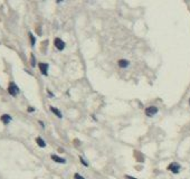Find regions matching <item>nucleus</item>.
I'll use <instances>...</instances> for the list:
<instances>
[{"label":"nucleus","instance_id":"9b49d317","mask_svg":"<svg viewBox=\"0 0 190 179\" xmlns=\"http://www.w3.org/2000/svg\"><path fill=\"white\" fill-rule=\"evenodd\" d=\"M36 65V59H35V56L31 54V66H35Z\"/></svg>","mask_w":190,"mask_h":179},{"label":"nucleus","instance_id":"39448f33","mask_svg":"<svg viewBox=\"0 0 190 179\" xmlns=\"http://www.w3.org/2000/svg\"><path fill=\"white\" fill-rule=\"evenodd\" d=\"M39 68H40V71H42V73H43L44 75H47L48 64H46V63H40V64H39Z\"/></svg>","mask_w":190,"mask_h":179},{"label":"nucleus","instance_id":"423d86ee","mask_svg":"<svg viewBox=\"0 0 190 179\" xmlns=\"http://www.w3.org/2000/svg\"><path fill=\"white\" fill-rule=\"evenodd\" d=\"M51 159H53L54 161L58 162V164H65V162H66L65 159H63V158H59L58 156H56V155H51Z\"/></svg>","mask_w":190,"mask_h":179},{"label":"nucleus","instance_id":"1a4fd4ad","mask_svg":"<svg viewBox=\"0 0 190 179\" xmlns=\"http://www.w3.org/2000/svg\"><path fill=\"white\" fill-rule=\"evenodd\" d=\"M36 141H37V144H38L39 147H42V148H45V147H46V143H45V141L42 138H37Z\"/></svg>","mask_w":190,"mask_h":179},{"label":"nucleus","instance_id":"f8f14e48","mask_svg":"<svg viewBox=\"0 0 190 179\" xmlns=\"http://www.w3.org/2000/svg\"><path fill=\"white\" fill-rule=\"evenodd\" d=\"M74 179H85V178L82 177L80 173H75V175H74Z\"/></svg>","mask_w":190,"mask_h":179},{"label":"nucleus","instance_id":"2eb2a0df","mask_svg":"<svg viewBox=\"0 0 190 179\" xmlns=\"http://www.w3.org/2000/svg\"><path fill=\"white\" fill-rule=\"evenodd\" d=\"M125 178H126V179H135V178H133V177H129V176H126Z\"/></svg>","mask_w":190,"mask_h":179},{"label":"nucleus","instance_id":"ddd939ff","mask_svg":"<svg viewBox=\"0 0 190 179\" xmlns=\"http://www.w3.org/2000/svg\"><path fill=\"white\" fill-rule=\"evenodd\" d=\"M29 37H30V40H31V45L34 46V45H35V38H34L33 34H29Z\"/></svg>","mask_w":190,"mask_h":179},{"label":"nucleus","instance_id":"dca6fc26","mask_svg":"<svg viewBox=\"0 0 190 179\" xmlns=\"http://www.w3.org/2000/svg\"><path fill=\"white\" fill-rule=\"evenodd\" d=\"M28 111H29V112H31V111H34V109H33V107H29V109H28Z\"/></svg>","mask_w":190,"mask_h":179},{"label":"nucleus","instance_id":"4468645a","mask_svg":"<svg viewBox=\"0 0 190 179\" xmlns=\"http://www.w3.org/2000/svg\"><path fill=\"white\" fill-rule=\"evenodd\" d=\"M80 161H82V164H83V165L87 166V162H86V161H85V160H84V159H83L82 157H80Z\"/></svg>","mask_w":190,"mask_h":179},{"label":"nucleus","instance_id":"9d476101","mask_svg":"<svg viewBox=\"0 0 190 179\" xmlns=\"http://www.w3.org/2000/svg\"><path fill=\"white\" fill-rule=\"evenodd\" d=\"M51 111L53 112V113H55V114L57 115L58 118H62V116H63V115H62V113H60V111H59V110H57V109H55V107H51Z\"/></svg>","mask_w":190,"mask_h":179},{"label":"nucleus","instance_id":"0eeeda50","mask_svg":"<svg viewBox=\"0 0 190 179\" xmlns=\"http://www.w3.org/2000/svg\"><path fill=\"white\" fill-rule=\"evenodd\" d=\"M1 121L3 122L5 124H8L9 122L11 121V116H10V115H8V114H3L2 116H1Z\"/></svg>","mask_w":190,"mask_h":179},{"label":"nucleus","instance_id":"f03ea898","mask_svg":"<svg viewBox=\"0 0 190 179\" xmlns=\"http://www.w3.org/2000/svg\"><path fill=\"white\" fill-rule=\"evenodd\" d=\"M180 165L178 164V162H172V164H170L168 167V169L170 170L171 172H173V173H178V172L180 171Z\"/></svg>","mask_w":190,"mask_h":179},{"label":"nucleus","instance_id":"f3484780","mask_svg":"<svg viewBox=\"0 0 190 179\" xmlns=\"http://www.w3.org/2000/svg\"><path fill=\"white\" fill-rule=\"evenodd\" d=\"M189 104H190V100H189Z\"/></svg>","mask_w":190,"mask_h":179},{"label":"nucleus","instance_id":"f257e3e1","mask_svg":"<svg viewBox=\"0 0 190 179\" xmlns=\"http://www.w3.org/2000/svg\"><path fill=\"white\" fill-rule=\"evenodd\" d=\"M8 92L10 95H12V96H16L17 94L19 93V88H18V86L16 85L15 83H10L9 86H8Z\"/></svg>","mask_w":190,"mask_h":179},{"label":"nucleus","instance_id":"7ed1b4c3","mask_svg":"<svg viewBox=\"0 0 190 179\" xmlns=\"http://www.w3.org/2000/svg\"><path fill=\"white\" fill-rule=\"evenodd\" d=\"M155 113H158V107H149L146 110V114L148 116H153Z\"/></svg>","mask_w":190,"mask_h":179},{"label":"nucleus","instance_id":"20e7f679","mask_svg":"<svg viewBox=\"0 0 190 179\" xmlns=\"http://www.w3.org/2000/svg\"><path fill=\"white\" fill-rule=\"evenodd\" d=\"M55 46H56V48L58 50H63L65 48V43L60 38H56L55 39Z\"/></svg>","mask_w":190,"mask_h":179},{"label":"nucleus","instance_id":"6e6552de","mask_svg":"<svg viewBox=\"0 0 190 179\" xmlns=\"http://www.w3.org/2000/svg\"><path fill=\"white\" fill-rule=\"evenodd\" d=\"M119 66L122 67V68L128 67V66H129V61H126V59H120V61H119Z\"/></svg>","mask_w":190,"mask_h":179}]
</instances>
